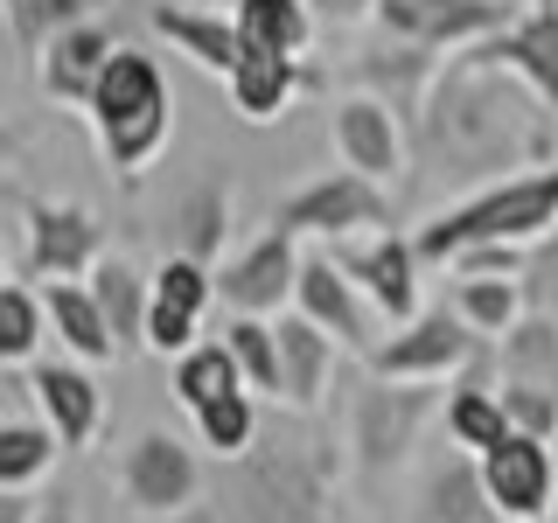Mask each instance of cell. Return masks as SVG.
<instances>
[{
  "instance_id": "ba28073f",
  "label": "cell",
  "mask_w": 558,
  "mask_h": 523,
  "mask_svg": "<svg viewBox=\"0 0 558 523\" xmlns=\"http://www.w3.org/2000/svg\"><path fill=\"white\" fill-rule=\"evenodd\" d=\"M119 496H126L133 516L161 523L182 516L203 502V461L189 440H174L168 426H140L126 447H119Z\"/></svg>"
},
{
  "instance_id": "5bb4252c",
  "label": "cell",
  "mask_w": 558,
  "mask_h": 523,
  "mask_svg": "<svg viewBox=\"0 0 558 523\" xmlns=\"http://www.w3.org/2000/svg\"><path fill=\"white\" fill-rule=\"evenodd\" d=\"M328 139H336L342 168L371 174V182H384V188H398V182H405L412 139H405V119H398L384 98H371V92H349V98H336V105H328Z\"/></svg>"
},
{
  "instance_id": "cb8c5ba5",
  "label": "cell",
  "mask_w": 558,
  "mask_h": 523,
  "mask_svg": "<svg viewBox=\"0 0 558 523\" xmlns=\"http://www.w3.org/2000/svg\"><path fill=\"white\" fill-rule=\"evenodd\" d=\"M279 398H287L293 412H322V398H328V384H336V336L328 328H314L301 307L293 314H279Z\"/></svg>"
},
{
  "instance_id": "4316f807",
  "label": "cell",
  "mask_w": 558,
  "mask_h": 523,
  "mask_svg": "<svg viewBox=\"0 0 558 523\" xmlns=\"http://www.w3.org/2000/svg\"><path fill=\"white\" fill-rule=\"evenodd\" d=\"M440 426H447V447H461V453H488V447H502L510 440V405H502V391L488 377H468L447 391V405H440Z\"/></svg>"
},
{
  "instance_id": "f546056e",
  "label": "cell",
  "mask_w": 558,
  "mask_h": 523,
  "mask_svg": "<svg viewBox=\"0 0 558 523\" xmlns=\"http://www.w3.org/2000/svg\"><path fill=\"white\" fill-rule=\"evenodd\" d=\"M63 453V433L49 426V418H0V496H28L35 482L57 467Z\"/></svg>"
},
{
  "instance_id": "6da1fadb",
  "label": "cell",
  "mask_w": 558,
  "mask_h": 523,
  "mask_svg": "<svg viewBox=\"0 0 558 523\" xmlns=\"http://www.w3.org/2000/svg\"><path fill=\"white\" fill-rule=\"evenodd\" d=\"M418 133H426L433 161H447V174H488V182H502V174L558 161L551 154L558 147L551 105L523 77H510V70H488L468 57H453L440 70Z\"/></svg>"
},
{
  "instance_id": "d4e9b609",
  "label": "cell",
  "mask_w": 558,
  "mask_h": 523,
  "mask_svg": "<svg viewBox=\"0 0 558 523\" xmlns=\"http://www.w3.org/2000/svg\"><path fill=\"white\" fill-rule=\"evenodd\" d=\"M43 301H49V328H57L63 356H77V363H119V336H112V321H105L92 279H49Z\"/></svg>"
},
{
  "instance_id": "8fae6325",
  "label": "cell",
  "mask_w": 558,
  "mask_h": 523,
  "mask_svg": "<svg viewBox=\"0 0 558 523\" xmlns=\"http://www.w3.org/2000/svg\"><path fill=\"white\" fill-rule=\"evenodd\" d=\"M517 0H377V28L398 35V42L440 49V57H461V49L488 42L517 22Z\"/></svg>"
},
{
  "instance_id": "7a4b0ae2",
  "label": "cell",
  "mask_w": 558,
  "mask_h": 523,
  "mask_svg": "<svg viewBox=\"0 0 558 523\" xmlns=\"http://www.w3.org/2000/svg\"><path fill=\"white\" fill-rule=\"evenodd\" d=\"M84 119H92L98 161L133 188L140 174L161 161V147L174 139V92H168L161 57L119 42V57L105 63V77H98L92 105H84Z\"/></svg>"
},
{
  "instance_id": "7c38bea8",
  "label": "cell",
  "mask_w": 558,
  "mask_h": 523,
  "mask_svg": "<svg viewBox=\"0 0 558 523\" xmlns=\"http://www.w3.org/2000/svg\"><path fill=\"white\" fill-rule=\"evenodd\" d=\"M328 258H336V266L356 279L363 293H371V307L391 328H405L412 314H426V301H418V272H426V258H418V244L405 231L342 238V244H328Z\"/></svg>"
},
{
  "instance_id": "d6986e66",
  "label": "cell",
  "mask_w": 558,
  "mask_h": 523,
  "mask_svg": "<svg viewBox=\"0 0 558 523\" xmlns=\"http://www.w3.org/2000/svg\"><path fill=\"white\" fill-rule=\"evenodd\" d=\"M147 28L161 35L174 57H189L203 77H231L244 63V35H238V14L231 8H189V0H154L147 8Z\"/></svg>"
},
{
  "instance_id": "52a82bcc",
  "label": "cell",
  "mask_w": 558,
  "mask_h": 523,
  "mask_svg": "<svg viewBox=\"0 0 558 523\" xmlns=\"http://www.w3.org/2000/svg\"><path fill=\"white\" fill-rule=\"evenodd\" d=\"M496 349H502L496 356L502 363L496 391H502V405H510V426L551 440L558 433V314L531 307Z\"/></svg>"
},
{
  "instance_id": "1f68e13d",
  "label": "cell",
  "mask_w": 558,
  "mask_h": 523,
  "mask_svg": "<svg viewBox=\"0 0 558 523\" xmlns=\"http://www.w3.org/2000/svg\"><path fill=\"white\" fill-rule=\"evenodd\" d=\"M231 14H238L244 49H279V57H307V49H314V22H322L307 0H238Z\"/></svg>"
},
{
  "instance_id": "30bf717a",
  "label": "cell",
  "mask_w": 558,
  "mask_h": 523,
  "mask_svg": "<svg viewBox=\"0 0 558 523\" xmlns=\"http://www.w3.org/2000/svg\"><path fill=\"white\" fill-rule=\"evenodd\" d=\"M105 258V223L84 203L22 196V279H92Z\"/></svg>"
},
{
  "instance_id": "83f0119b",
  "label": "cell",
  "mask_w": 558,
  "mask_h": 523,
  "mask_svg": "<svg viewBox=\"0 0 558 523\" xmlns=\"http://www.w3.org/2000/svg\"><path fill=\"white\" fill-rule=\"evenodd\" d=\"M426 523H502L496 496H488V482H482V453L453 447L447 461H433V475H426Z\"/></svg>"
},
{
  "instance_id": "5b68a950",
  "label": "cell",
  "mask_w": 558,
  "mask_h": 523,
  "mask_svg": "<svg viewBox=\"0 0 558 523\" xmlns=\"http://www.w3.org/2000/svg\"><path fill=\"white\" fill-rule=\"evenodd\" d=\"M440 412L433 384H398V377H363L349 398V461L363 475H391L398 461L418 447L426 418Z\"/></svg>"
},
{
  "instance_id": "8d00e7d4",
  "label": "cell",
  "mask_w": 558,
  "mask_h": 523,
  "mask_svg": "<svg viewBox=\"0 0 558 523\" xmlns=\"http://www.w3.org/2000/svg\"><path fill=\"white\" fill-rule=\"evenodd\" d=\"M154 301H168V307H182V314H209V301H217V266L168 252L161 266H154Z\"/></svg>"
},
{
  "instance_id": "4fadbf2b",
  "label": "cell",
  "mask_w": 558,
  "mask_h": 523,
  "mask_svg": "<svg viewBox=\"0 0 558 523\" xmlns=\"http://www.w3.org/2000/svg\"><path fill=\"white\" fill-rule=\"evenodd\" d=\"M293 307H301L314 328H328V336H336L349 356H371V349L391 336V321H384V314L371 307V293H363L328 252H307V258H301V287H293Z\"/></svg>"
},
{
  "instance_id": "ffe728a7",
  "label": "cell",
  "mask_w": 558,
  "mask_h": 523,
  "mask_svg": "<svg viewBox=\"0 0 558 523\" xmlns=\"http://www.w3.org/2000/svg\"><path fill=\"white\" fill-rule=\"evenodd\" d=\"M28 398H35V412H43L49 426L63 433V447H92V440H98V426H105V391H98L92 363H77V356H43V363L28 370Z\"/></svg>"
},
{
  "instance_id": "836d02e7",
  "label": "cell",
  "mask_w": 558,
  "mask_h": 523,
  "mask_svg": "<svg viewBox=\"0 0 558 523\" xmlns=\"http://www.w3.org/2000/svg\"><path fill=\"white\" fill-rule=\"evenodd\" d=\"M258 391H223L209 398V405H196L189 418H196V440L217 453V461H244V453L258 447Z\"/></svg>"
},
{
  "instance_id": "484cf974",
  "label": "cell",
  "mask_w": 558,
  "mask_h": 523,
  "mask_svg": "<svg viewBox=\"0 0 558 523\" xmlns=\"http://www.w3.org/2000/svg\"><path fill=\"white\" fill-rule=\"evenodd\" d=\"M92 293L105 307V321H112L119 336V356H133V349H147V314H154V272H140L133 258L105 252L98 272H92Z\"/></svg>"
},
{
  "instance_id": "9c48e42d",
  "label": "cell",
  "mask_w": 558,
  "mask_h": 523,
  "mask_svg": "<svg viewBox=\"0 0 558 523\" xmlns=\"http://www.w3.org/2000/svg\"><path fill=\"white\" fill-rule=\"evenodd\" d=\"M482 356V336L461 321V307H426L412 314L405 328H391L371 356V377H398V384H447L461 370H475Z\"/></svg>"
},
{
  "instance_id": "ac0fdd59",
  "label": "cell",
  "mask_w": 558,
  "mask_h": 523,
  "mask_svg": "<svg viewBox=\"0 0 558 523\" xmlns=\"http://www.w3.org/2000/svg\"><path fill=\"white\" fill-rule=\"evenodd\" d=\"M468 63H488V70H510L523 77L537 98L558 112V0H537V8H523L502 35H488V42L461 49Z\"/></svg>"
},
{
  "instance_id": "7402d4cb",
  "label": "cell",
  "mask_w": 558,
  "mask_h": 523,
  "mask_svg": "<svg viewBox=\"0 0 558 523\" xmlns=\"http://www.w3.org/2000/svg\"><path fill=\"white\" fill-rule=\"evenodd\" d=\"M112 57H119L112 28H105L98 14H84L77 28H63L57 42L43 49V63H35V84H43V98H49V105H77V112H84Z\"/></svg>"
},
{
  "instance_id": "9a60e30c",
  "label": "cell",
  "mask_w": 558,
  "mask_h": 523,
  "mask_svg": "<svg viewBox=\"0 0 558 523\" xmlns=\"http://www.w3.org/2000/svg\"><path fill=\"white\" fill-rule=\"evenodd\" d=\"M301 258H307V252H301V238L272 223L266 238H252L238 258H223V266H217V301L231 307V314H266V321H272L279 307H293V287H301Z\"/></svg>"
},
{
  "instance_id": "e0dca14e",
  "label": "cell",
  "mask_w": 558,
  "mask_h": 523,
  "mask_svg": "<svg viewBox=\"0 0 558 523\" xmlns=\"http://www.w3.org/2000/svg\"><path fill=\"white\" fill-rule=\"evenodd\" d=\"M447 63H453V57H440V49H418V42L384 35V42L356 49L349 84H356V92H371V98H384L398 119H405V126H418V119H426V98H433V84H440Z\"/></svg>"
},
{
  "instance_id": "277c9868",
  "label": "cell",
  "mask_w": 558,
  "mask_h": 523,
  "mask_svg": "<svg viewBox=\"0 0 558 523\" xmlns=\"http://www.w3.org/2000/svg\"><path fill=\"white\" fill-rule=\"evenodd\" d=\"M223 467L238 523H336V440H272Z\"/></svg>"
},
{
  "instance_id": "d590c367",
  "label": "cell",
  "mask_w": 558,
  "mask_h": 523,
  "mask_svg": "<svg viewBox=\"0 0 558 523\" xmlns=\"http://www.w3.org/2000/svg\"><path fill=\"white\" fill-rule=\"evenodd\" d=\"M223 342H231L244 384H252L258 398H279V328L266 314H231V321H223Z\"/></svg>"
},
{
  "instance_id": "ab89813d",
  "label": "cell",
  "mask_w": 558,
  "mask_h": 523,
  "mask_svg": "<svg viewBox=\"0 0 558 523\" xmlns=\"http://www.w3.org/2000/svg\"><path fill=\"white\" fill-rule=\"evenodd\" d=\"M35 523H77V502H70V496H49V502H35Z\"/></svg>"
},
{
  "instance_id": "d6a6232c",
  "label": "cell",
  "mask_w": 558,
  "mask_h": 523,
  "mask_svg": "<svg viewBox=\"0 0 558 523\" xmlns=\"http://www.w3.org/2000/svg\"><path fill=\"white\" fill-rule=\"evenodd\" d=\"M453 307L482 342H502L531 314V279H453Z\"/></svg>"
},
{
  "instance_id": "603a6c76",
  "label": "cell",
  "mask_w": 558,
  "mask_h": 523,
  "mask_svg": "<svg viewBox=\"0 0 558 523\" xmlns=\"http://www.w3.org/2000/svg\"><path fill=\"white\" fill-rule=\"evenodd\" d=\"M314 70L301 57H279V49H244V63L223 77V92H231V112L244 126H272V119L293 112V98L314 92Z\"/></svg>"
},
{
  "instance_id": "74e56055",
  "label": "cell",
  "mask_w": 558,
  "mask_h": 523,
  "mask_svg": "<svg viewBox=\"0 0 558 523\" xmlns=\"http://www.w3.org/2000/svg\"><path fill=\"white\" fill-rule=\"evenodd\" d=\"M196 328H203V314H182V307L154 301V314H147V356H161V363H182L189 349L203 342Z\"/></svg>"
},
{
  "instance_id": "3957f363",
  "label": "cell",
  "mask_w": 558,
  "mask_h": 523,
  "mask_svg": "<svg viewBox=\"0 0 558 523\" xmlns=\"http://www.w3.org/2000/svg\"><path fill=\"white\" fill-rule=\"evenodd\" d=\"M551 231H558V161L502 174V182H482L475 196H461L453 209L418 223L412 244H418L426 266H453V258L475 252V244H537Z\"/></svg>"
},
{
  "instance_id": "8992f818",
  "label": "cell",
  "mask_w": 558,
  "mask_h": 523,
  "mask_svg": "<svg viewBox=\"0 0 558 523\" xmlns=\"http://www.w3.org/2000/svg\"><path fill=\"white\" fill-rule=\"evenodd\" d=\"M272 223H279V231H293V238H322V244L398 231L391 188L371 182V174H356V168H336V174H314V182H301L287 203L272 209Z\"/></svg>"
},
{
  "instance_id": "b9f144b4",
  "label": "cell",
  "mask_w": 558,
  "mask_h": 523,
  "mask_svg": "<svg viewBox=\"0 0 558 523\" xmlns=\"http://www.w3.org/2000/svg\"><path fill=\"white\" fill-rule=\"evenodd\" d=\"M223 8H238V0H223Z\"/></svg>"
},
{
  "instance_id": "44dd1931",
  "label": "cell",
  "mask_w": 558,
  "mask_h": 523,
  "mask_svg": "<svg viewBox=\"0 0 558 523\" xmlns=\"http://www.w3.org/2000/svg\"><path fill=\"white\" fill-rule=\"evenodd\" d=\"M231 217H238L231 182H223V174H196V182L161 209V244H168V252H182V258L217 266L223 244H231Z\"/></svg>"
},
{
  "instance_id": "e575fe53",
  "label": "cell",
  "mask_w": 558,
  "mask_h": 523,
  "mask_svg": "<svg viewBox=\"0 0 558 523\" xmlns=\"http://www.w3.org/2000/svg\"><path fill=\"white\" fill-rule=\"evenodd\" d=\"M168 384H174V398H182L189 412L209 405V398H223V391H252V384H244V370H238V356H231V342H196V349H189V356L168 370Z\"/></svg>"
},
{
  "instance_id": "f35d334b",
  "label": "cell",
  "mask_w": 558,
  "mask_h": 523,
  "mask_svg": "<svg viewBox=\"0 0 558 523\" xmlns=\"http://www.w3.org/2000/svg\"><path fill=\"white\" fill-rule=\"evenodd\" d=\"M322 22H336V28H356V22H377V0H307Z\"/></svg>"
},
{
  "instance_id": "2e32d148",
  "label": "cell",
  "mask_w": 558,
  "mask_h": 523,
  "mask_svg": "<svg viewBox=\"0 0 558 523\" xmlns=\"http://www.w3.org/2000/svg\"><path fill=\"white\" fill-rule=\"evenodd\" d=\"M482 482L496 496L502 523H545L558 510V461H551V440H537V433H510L502 447H488Z\"/></svg>"
},
{
  "instance_id": "f1b7e54d",
  "label": "cell",
  "mask_w": 558,
  "mask_h": 523,
  "mask_svg": "<svg viewBox=\"0 0 558 523\" xmlns=\"http://www.w3.org/2000/svg\"><path fill=\"white\" fill-rule=\"evenodd\" d=\"M49 336H57V328H49V301H43V287L14 272L8 287H0V370H35Z\"/></svg>"
},
{
  "instance_id": "7bdbcfd3",
  "label": "cell",
  "mask_w": 558,
  "mask_h": 523,
  "mask_svg": "<svg viewBox=\"0 0 558 523\" xmlns=\"http://www.w3.org/2000/svg\"><path fill=\"white\" fill-rule=\"evenodd\" d=\"M92 8H105V0H92Z\"/></svg>"
},
{
  "instance_id": "4dcf8cb0",
  "label": "cell",
  "mask_w": 558,
  "mask_h": 523,
  "mask_svg": "<svg viewBox=\"0 0 558 523\" xmlns=\"http://www.w3.org/2000/svg\"><path fill=\"white\" fill-rule=\"evenodd\" d=\"M84 14H98L92 0H0V22H8V49H14V63L35 70V63H43V49L57 42L63 28H77Z\"/></svg>"
},
{
  "instance_id": "60d3db41",
  "label": "cell",
  "mask_w": 558,
  "mask_h": 523,
  "mask_svg": "<svg viewBox=\"0 0 558 523\" xmlns=\"http://www.w3.org/2000/svg\"><path fill=\"white\" fill-rule=\"evenodd\" d=\"M545 523H558V510H551V516H545Z\"/></svg>"
}]
</instances>
